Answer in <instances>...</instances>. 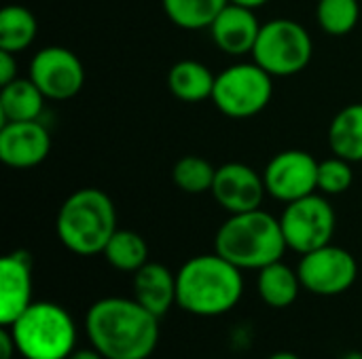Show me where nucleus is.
I'll return each mask as SVG.
<instances>
[{
    "mask_svg": "<svg viewBox=\"0 0 362 359\" xmlns=\"http://www.w3.org/2000/svg\"><path fill=\"white\" fill-rule=\"evenodd\" d=\"M85 328L91 347L104 359H148L159 343V317L136 298L108 296L93 303Z\"/></svg>",
    "mask_w": 362,
    "mask_h": 359,
    "instance_id": "1",
    "label": "nucleus"
},
{
    "mask_svg": "<svg viewBox=\"0 0 362 359\" xmlns=\"http://www.w3.org/2000/svg\"><path fill=\"white\" fill-rule=\"evenodd\" d=\"M242 294V269L216 252L189 258L176 273V305L197 317L229 313Z\"/></svg>",
    "mask_w": 362,
    "mask_h": 359,
    "instance_id": "2",
    "label": "nucleus"
},
{
    "mask_svg": "<svg viewBox=\"0 0 362 359\" xmlns=\"http://www.w3.org/2000/svg\"><path fill=\"white\" fill-rule=\"evenodd\" d=\"M286 250L280 218H274L263 207L229 214L214 237V252L242 271H261L282 260Z\"/></svg>",
    "mask_w": 362,
    "mask_h": 359,
    "instance_id": "3",
    "label": "nucleus"
},
{
    "mask_svg": "<svg viewBox=\"0 0 362 359\" xmlns=\"http://www.w3.org/2000/svg\"><path fill=\"white\" fill-rule=\"evenodd\" d=\"M117 229V209L112 199L93 186L78 188L68 195L55 220L57 239L76 256L102 254Z\"/></svg>",
    "mask_w": 362,
    "mask_h": 359,
    "instance_id": "4",
    "label": "nucleus"
},
{
    "mask_svg": "<svg viewBox=\"0 0 362 359\" xmlns=\"http://www.w3.org/2000/svg\"><path fill=\"white\" fill-rule=\"evenodd\" d=\"M6 328L25 359H66L76 345L74 320L55 303H32Z\"/></svg>",
    "mask_w": 362,
    "mask_h": 359,
    "instance_id": "5",
    "label": "nucleus"
},
{
    "mask_svg": "<svg viewBox=\"0 0 362 359\" xmlns=\"http://www.w3.org/2000/svg\"><path fill=\"white\" fill-rule=\"evenodd\" d=\"M314 55V40L303 23L288 17H276L261 25L252 49L257 61L274 78L295 76L303 72Z\"/></svg>",
    "mask_w": 362,
    "mask_h": 359,
    "instance_id": "6",
    "label": "nucleus"
},
{
    "mask_svg": "<svg viewBox=\"0 0 362 359\" xmlns=\"http://www.w3.org/2000/svg\"><path fill=\"white\" fill-rule=\"evenodd\" d=\"M274 97V76L257 61H238L216 74L212 104L229 118H252L261 114Z\"/></svg>",
    "mask_w": 362,
    "mask_h": 359,
    "instance_id": "7",
    "label": "nucleus"
},
{
    "mask_svg": "<svg viewBox=\"0 0 362 359\" xmlns=\"http://www.w3.org/2000/svg\"><path fill=\"white\" fill-rule=\"evenodd\" d=\"M280 226L288 250L303 256L331 243L337 226V216L327 195L314 193L286 203L280 216Z\"/></svg>",
    "mask_w": 362,
    "mask_h": 359,
    "instance_id": "8",
    "label": "nucleus"
},
{
    "mask_svg": "<svg viewBox=\"0 0 362 359\" xmlns=\"http://www.w3.org/2000/svg\"><path fill=\"white\" fill-rule=\"evenodd\" d=\"M28 76L45 93L47 99L66 102L81 93L85 85V66L68 47H42L30 59Z\"/></svg>",
    "mask_w": 362,
    "mask_h": 359,
    "instance_id": "9",
    "label": "nucleus"
},
{
    "mask_svg": "<svg viewBox=\"0 0 362 359\" xmlns=\"http://www.w3.org/2000/svg\"><path fill=\"white\" fill-rule=\"evenodd\" d=\"M297 273L308 292L316 296H339L354 286L358 277V264L348 250L329 243L303 254Z\"/></svg>",
    "mask_w": 362,
    "mask_h": 359,
    "instance_id": "10",
    "label": "nucleus"
},
{
    "mask_svg": "<svg viewBox=\"0 0 362 359\" xmlns=\"http://www.w3.org/2000/svg\"><path fill=\"white\" fill-rule=\"evenodd\" d=\"M318 165L320 161L308 150L291 148L274 154L263 169L267 195L276 201L293 203L318 193Z\"/></svg>",
    "mask_w": 362,
    "mask_h": 359,
    "instance_id": "11",
    "label": "nucleus"
},
{
    "mask_svg": "<svg viewBox=\"0 0 362 359\" xmlns=\"http://www.w3.org/2000/svg\"><path fill=\"white\" fill-rule=\"evenodd\" d=\"M210 195L227 214H242L259 209L267 197L263 174L255 171L246 163H225L216 167Z\"/></svg>",
    "mask_w": 362,
    "mask_h": 359,
    "instance_id": "12",
    "label": "nucleus"
},
{
    "mask_svg": "<svg viewBox=\"0 0 362 359\" xmlns=\"http://www.w3.org/2000/svg\"><path fill=\"white\" fill-rule=\"evenodd\" d=\"M51 152V133L40 121L0 125V161L13 169H32Z\"/></svg>",
    "mask_w": 362,
    "mask_h": 359,
    "instance_id": "13",
    "label": "nucleus"
},
{
    "mask_svg": "<svg viewBox=\"0 0 362 359\" xmlns=\"http://www.w3.org/2000/svg\"><path fill=\"white\" fill-rule=\"evenodd\" d=\"M261 25L263 23L259 21L255 8L229 2L216 15L208 32L216 49H221L231 57H244V55H252Z\"/></svg>",
    "mask_w": 362,
    "mask_h": 359,
    "instance_id": "14",
    "label": "nucleus"
},
{
    "mask_svg": "<svg viewBox=\"0 0 362 359\" xmlns=\"http://www.w3.org/2000/svg\"><path fill=\"white\" fill-rule=\"evenodd\" d=\"M32 305V258L13 252L0 262V324L11 326Z\"/></svg>",
    "mask_w": 362,
    "mask_h": 359,
    "instance_id": "15",
    "label": "nucleus"
},
{
    "mask_svg": "<svg viewBox=\"0 0 362 359\" xmlns=\"http://www.w3.org/2000/svg\"><path fill=\"white\" fill-rule=\"evenodd\" d=\"M134 298L161 320L176 305V273L161 262H146L134 273Z\"/></svg>",
    "mask_w": 362,
    "mask_h": 359,
    "instance_id": "16",
    "label": "nucleus"
},
{
    "mask_svg": "<svg viewBox=\"0 0 362 359\" xmlns=\"http://www.w3.org/2000/svg\"><path fill=\"white\" fill-rule=\"evenodd\" d=\"M216 74L197 59H180L168 72L170 93L187 104H199L212 99Z\"/></svg>",
    "mask_w": 362,
    "mask_h": 359,
    "instance_id": "17",
    "label": "nucleus"
},
{
    "mask_svg": "<svg viewBox=\"0 0 362 359\" xmlns=\"http://www.w3.org/2000/svg\"><path fill=\"white\" fill-rule=\"evenodd\" d=\"M45 93L36 83L25 76H17L0 89V118L2 123H21V121H40L45 110Z\"/></svg>",
    "mask_w": 362,
    "mask_h": 359,
    "instance_id": "18",
    "label": "nucleus"
},
{
    "mask_svg": "<svg viewBox=\"0 0 362 359\" xmlns=\"http://www.w3.org/2000/svg\"><path fill=\"white\" fill-rule=\"evenodd\" d=\"M329 148L333 154L362 163V102L344 106L329 125Z\"/></svg>",
    "mask_w": 362,
    "mask_h": 359,
    "instance_id": "19",
    "label": "nucleus"
},
{
    "mask_svg": "<svg viewBox=\"0 0 362 359\" xmlns=\"http://www.w3.org/2000/svg\"><path fill=\"white\" fill-rule=\"evenodd\" d=\"M301 279L299 273L293 271L288 264H284L282 260L272 262L267 267H263L259 271V279H257V290L261 300L272 307V309H286L291 307L301 290Z\"/></svg>",
    "mask_w": 362,
    "mask_h": 359,
    "instance_id": "20",
    "label": "nucleus"
},
{
    "mask_svg": "<svg viewBox=\"0 0 362 359\" xmlns=\"http://www.w3.org/2000/svg\"><path fill=\"white\" fill-rule=\"evenodd\" d=\"M38 34L36 15L21 4H6L0 11V49L11 53L25 51Z\"/></svg>",
    "mask_w": 362,
    "mask_h": 359,
    "instance_id": "21",
    "label": "nucleus"
},
{
    "mask_svg": "<svg viewBox=\"0 0 362 359\" xmlns=\"http://www.w3.org/2000/svg\"><path fill=\"white\" fill-rule=\"evenodd\" d=\"M229 0H161L165 17L180 30H208Z\"/></svg>",
    "mask_w": 362,
    "mask_h": 359,
    "instance_id": "22",
    "label": "nucleus"
},
{
    "mask_svg": "<svg viewBox=\"0 0 362 359\" xmlns=\"http://www.w3.org/2000/svg\"><path fill=\"white\" fill-rule=\"evenodd\" d=\"M102 254L108 264L121 273H136L148 262V245L144 237L127 229H117Z\"/></svg>",
    "mask_w": 362,
    "mask_h": 359,
    "instance_id": "23",
    "label": "nucleus"
},
{
    "mask_svg": "<svg viewBox=\"0 0 362 359\" xmlns=\"http://www.w3.org/2000/svg\"><path fill=\"white\" fill-rule=\"evenodd\" d=\"M216 167L197 154H187L176 161L172 169V180L178 190L187 195H204L212 190Z\"/></svg>",
    "mask_w": 362,
    "mask_h": 359,
    "instance_id": "24",
    "label": "nucleus"
},
{
    "mask_svg": "<svg viewBox=\"0 0 362 359\" xmlns=\"http://www.w3.org/2000/svg\"><path fill=\"white\" fill-rule=\"evenodd\" d=\"M361 19V0H318L316 21L329 36L350 34Z\"/></svg>",
    "mask_w": 362,
    "mask_h": 359,
    "instance_id": "25",
    "label": "nucleus"
},
{
    "mask_svg": "<svg viewBox=\"0 0 362 359\" xmlns=\"http://www.w3.org/2000/svg\"><path fill=\"white\" fill-rule=\"evenodd\" d=\"M354 184V171L352 163L333 154L318 165V193L333 197V195H344L350 190Z\"/></svg>",
    "mask_w": 362,
    "mask_h": 359,
    "instance_id": "26",
    "label": "nucleus"
},
{
    "mask_svg": "<svg viewBox=\"0 0 362 359\" xmlns=\"http://www.w3.org/2000/svg\"><path fill=\"white\" fill-rule=\"evenodd\" d=\"M19 74H17V57H15V53L0 49V87L8 85Z\"/></svg>",
    "mask_w": 362,
    "mask_h": 359,
    "instance_id": "27",
    "label": "nucleus"
},
{
    "mask_svg": "<svg viewBox=\"0 0 362 359\" xmlns=\"http://www.w3.org/2000/svg\"><path fill=\"white\" fill-rule=\"evenodd\" d=\"M0 345H2V359H11L13 353L17 351L15 339H13V334H11V330L6 326H2V330H0Z\"/></svg>",
    "mask_w": 362,
    "mask_h": 359,
    "instance_id": "28",
    "label": "nucleus"
},
{
    "mask_svg": "<svg viewBox=\"0 0 362 359\" xmlns=\"http://www.w3.org/2000/svg\"><path fill=\"white\" fill-rule=\"evenodd\" d=\"M66 359H104V355L91 347V349H74Z\"/></svg>",
    "mask_w": 362,
    "mask_h": 359,
    "instance_id": "29",
    "label": "nucleus"
},
{
    "mask_svg": "<svg viewBox=\"0 0 362 359\" xmlns=\"http://www.w3.org/2000/svg\"><path fill=\"white\" fill-rule=\"evenodd\" d=\"M229 2H235V4H242V6H248V8H261V6H265L267 2H272V0H229Z\"/></svg>",
    "mask_w": 362,
    "mask_h": 359,
    "instance_id": "30",
    "label": "nucleus"
},
{
    "mask_svg": "<svg viewBox=\"0 0 362 359\" xmlns=\"http://www.w3.org/2000/svg\"><path fill=\"white\" fill-rule=\"evenodd\" d=\"M267 359H301L299 355H295V353H291V351H278V353H274L272 358Z\"/></svg>",
    "mask_w": 362,
    "mask_h": 359,
    "instance_id": "31",
    "label": "nucleus"
},
{
    "mask_svg": "<svg viewBox=\"0 0 362 359\" xmlns=\"http://www.w3.org/2000/svg\"><path fill=\"white\" fill-rule=\"evenodd\" d=\"M344 359H362L361 351H350V353H346Z\"/></svg>",
    "mask_w": 362,
    "mask_h": 359,
    "instance_id": "32",
    "label": "nucleus"
}]
</instances>
